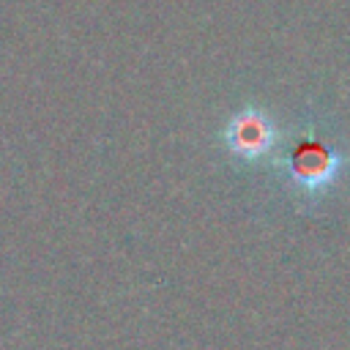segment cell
Returning a JSON list of instances; mask_svg holds the SVG:
<instances>
[{
	"mask_svg": "<svg viewBox=\"0 0 350 350\" xmlns=\"http://www.w3.org/2000/svg\"><path fill=\"white\" fill-rule=\"evenodd\" d=\"M271 139H273L271 123L254 109L241 112L227 126V145L243 159H254V156L265 153L271 148Z\"/></svg>",
	"mask_w": 350,
	"mask_h": 350,
	"instance_id": "cell-1",
	"label": "cell"
},
{
	"mask_svg": "<svg viewBox=\"0 0 350 350\" xmlns=\"http://www.w3.org/2000/svg\"><path fill=\"white\" fill-rule=\"evenodd\" d=\"M331 170H334V159L328 150L323 148H314V150H301L295 159H293V172L301 183H325L331 180Z\"/></svg>",
	"mask_w": 350,
	"mask_h": 350,
	"instance_id": "cell-2",
	"label": "cell"
}]
</instances>
